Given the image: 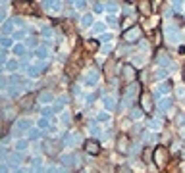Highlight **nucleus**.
<instances>
[{
    "mask_svg": "<svg viewBox=\"0 0 185 173\" xmlns=\"http://www.w3.org/2000/svg\"><path fill=\"white\" fill-rule=\"evenodd\" d=\"M141 12H143V14H148V2H143V4H141Z\"/></svg>",
    "mask_w": 185,
    "mask_h": 173,
    "instance_id": "a19ab883",
    "label": "nucleus"
},
{
    "mask_svg": "<svg viewBox=\"0 0 185 173\" xmlns=\"http://www.w3.org/2000/svg\"><path fill=\"white\" fill-rule=\"evenodd\" d=\"M0 86H2V89H6V86H8V79H6V77L0 79Z\"/></svg>",
    "mask_w": 185,
    "mask_h": 173,
    "instance_id": "a18cd8bd",
    "label": "nucleus"
},
{
    "mask_svg": "<svg viewBox=\"0 0 185 173\" xmlns=\"http://www.w3.org/2000/svg\"><path fill=\"white\" fill-rule=\"evenodd\" d=\"M91 133H92V135H95V137H98V133H100V131H98L97 127H91Z\"/></svg>",
    "mask_w": 185,
    "mask_h": 173,
    "instance_id": "3c124183",
    "label": "nucleus"
},
{
    "mask_svg": "<svg viewBox=\"0 0 185 173\" xmlns=\"http://www.w3.org/2000/svg\"><path fill=\"white\" fill-rule=\"evenodd\" d=\"M156 62H158V64H162V65H166V68H174V64H172V60L168 58V56H164V54H158Z\"/></svg>",
    "mask_w": 185,
    "mask_h": 173,
    "instance_id": "dca6fc26",
    "label": "nucleus"
},
{
    "mask_svg": "<svg viewBox=\"0 0 185 173\" xmlns=\"http://www.w3.org/2000/svg\"><path fill=\"white\" fill-rule=\"evenodd\" d=\"M85 148H87L89 154H98V152H100V146H98L97 141H87L85 142Z\"/></svg>",
    "mask_w": 185,
    "mask_h": 173,
    "instance_id": "423d86ee",
    "label": "nucleus"
},
{
    "mask_svg": "<svg viewBox=\"0 0 185 173\" xmlns=\"http://www.w3.org/2000/svg\"><path fill=\"white\" fill-rule=\"evenodd\" d=\"M148 141H150V142H156V141H158V135H150V137H148Z\"/></svg>",
    "mask_w": 185,
    "mask_h": 173,
    "instance_id": "603ef678",
    "label": "nucleus"
},
{
    "mask_svg": "<svg viewBox=\"0 0 185 173\" xmlns=\"http://www.w3.org/2000/svg\"><path fill=\"white\" fill-rule=\"evenodd\" d=\"M62 121H64V123H69V117H68V114H64V117H62Z\"/></svg>",
    "mask_w": 185,
    "mask_h": 173,
    "instance_id": "5fc2aeb1",
    "label": "nucleus"
},
{
    "mask_svg": "<svg viewBox=\"0 0 185 173\" xmlns=\"http://www.w3.org/2000/svg\"><path fill=\"white\" fill-rule=\"evenodd\" d=\"M27 129H31V119H19L14 123V133H23Z\"/></svg>",
    "mask_w": 185,
    "mask_h": 173,
    "instance_id": "39448f33",
    "label": "nucleus"
},
{
    "mask_svg": "<svg viewBox=\"0 0 185 173\" xmlns=\"http://www.w3.org/2000/svg\"><path fill=\"white\" fill-rule=\"evenodd\" d=\"M116 6H118V4H114V2H106V4H104V8H106L108 12H116V10H118Z\"/></svg>",
    "mask_w": 185,
    "mask_h": 173,
    "instance_id": "2f4dec72",
    "label": "nucleus"
},
{
    "mask_svg": "<svg viewBox=\"0 0 185 173\" xmlns=\"http://www.w3.org/2000/svg\"><path fill=\"white\" fill-rule=\"evenodd\" d=\"M6 60H8V50H2L0 52V62L4 64V68H6Z\"/></svg>",
    "mask_w": 185,
    "mask_h": 173,
    "instance_id": "473e14b6",
    "label": "nucleus"
},
{
    "mask_svg": "<svg viewBox=\"0 0 185 173\" xmlns=\"http://www.w3.org/2000/svg\"><path fill=\"white\" fill-rule=\"evenodd\" d=\"M35 54H37L39 58L46 60L48 56H50V50H48V46H41V48H37V52H35Z\"/></svg>",
    "mask_w": 185,
    "mask_h": 173,
    "instance_id": "f3484780",
    "label": "nucleus"
},
{
    "mask_svg": "<svg viewBox=\"0 0 185 173\" xmlns=\"http://www.w3.org/2000/svg\"><path fill=\"white\" fill-rule=\"evenodd\" d=\"M62 142H64V146H73V144H75V137L71 135V133H64Z\"/></svg>",
    "mask_w": 185,
    "mask_h": 173,
    "instance_id": "4468645a",
    "label": "nucleus"
},
{
    "mask_svg": "<svg viewBox=\"0 0 185 173\" xmlns=\"http://www.w3.org/2000/svg\"><path fill=\"white\" fill-rule=\"evenodd\" d=\"M108 25H112V27H116V25H118V21H116V18H108Z\"/></svg>",
    "mask_w": 185,
    "mask_h": 173,
    "instance_id": "c03bdc74",
    "label": "nucleus"
},
{
    "mask_svg": "<svg viewBox=\"0 0 185 173\" xmlns=\"http://www.w3.org/2000/svg\"><path fill=\"white\" fill-rule=\"evenodd\" d=\"M141 104H143V112H150V110H153V104H150V94H143Z\"/></svg>",
    "mask_w": 185,
    "mask_h": 173,
    "instance_id": "9d476101",
    "label": "nucleus"
},
{
    "mask_svg": "<svg viewBox=\"0 0 185 173\" xmlns=\"http://www.w3.org/2000/svg\"><path fill=\"white\" fill-rule=\"evenodd\" d=\"M97 81H98V69L91 68L87 73H85V85L92 86V85H97Z\"/></svg>",
    "mask_w": 185,
    "mask_h": 173,
    "instance_id": "20e7f679",
    "label": "nucleus"
},
{
    "mask_svg": "<svg viewBox=\"0 0 185 173\" xmlns=\"http://www.w3.org/2000/svg\"><path fill=\"white\" fill-rule=\"evenodd\" d=\"M129 117H131V119H141V117H143V110H141V108H137V106H135V108H131Z\"/></svg>",
    "mask_w": 185,
    "mask_h": 173,
    "instance_id": "aec40b11",
    "label": "nucleus"
},
{
    "mask_svg": "<svg viewBox=\"0 0 185 173\" xmlns=\"http://www.w3.org/2000/svg\"><path fill=\"white\" fill-rule=\"evenodd\" d=\"M176 96L179 98V100H183V98H185V85H177L176 86Z\"/></svg>",
    "mask_w": 185,
    "mask_h": 173,
    "instance_id": "393cba45",
    "label": "nucleus"
},
{
    "mask_svg": "<svg viewBox=\"0 0 185 173\" xmlns=\"http://www.w3.org/2000/svg\"><path fill=\"white\" fill-rule=\"evenodd\" d=\"M23 35H25V31H18V33H14V39H21Z\"/></svg>",
    "mask_w": 185,
    "mask_h": 173,
    "instance_id": "09e8293b",
    "label": "nucleus"
},
{
    "mask_svg": "<svg viewBox=\"0 0 185 173\" xmlns=\"http://www.w3.org/2000/svg\"><path fill=\"white\" fill-rule=\"evenodd\" d=\"M124 69H125V71L121 73V75H124V79H125V81H133V79H135V75H137V71H135V69L131 68V65H125Z\"/></svg>",
    "mask_w": 185,
    "mask_h": 173,
    "instance_id": "0eeeda50",
    "label": "nucleus"
},
{
    "mask_svg": "<svg viewBox=\"0 0 185 173\" xmlns=\"http://www.w3.org/2000/svg\"><path fill=\"white\" fill-rule=\"evenodd\" d=\"M52 112H54V110H50V108H44V110H42V117H46V119H48V117L52 115Z\"/></svg>",
    "mask_w": 185,
    "mask_h": 173,
    "instance_id": "f704fd0d",
    "label": "nucleus"
},
{
    "mask_svg": "<svg viewBox=\"0 0 185 173\" xmlns=\"http://www.w3.org/2000/svg\"><path fill=\"white\" fill-rule=\"evenodd\" d=\"M14 173H25V169H18V171H14Z\"/></svg>",
    "mask_w": 185,
    "mask_h": 173,
    "instance_id": "6e6d98bb",
    "label": "nucleus"
},
{
    "mask_svg": "<svg viewBox=\"0 0 185 173\" xmlns=\"http://www.w3.org/2000/svg\"><path fill=\"white\" fill-rule=\"evenodd\" d=\"M0 173H8V164L6 162H2V165H0Z\"/></svg>",
    "mask_w": 185,
    "mask_h": 173,
    "instance_id": "37998d69",
    "label": "nucleus"
},
{
    "mask_svg": "<svg viewBox=\"0 0 185 173\" xmlns=\"http://www.w3.org/2000/svg\"><path fill=\"white\" fill-rule=\"evenodd\" d=\"M52 98H54V96H52L50 91H42L41 94H39V102H41V104H50Z\"/></svg>",
    "mask_w": 185,
    "mask_h": 173,
    "instance_id": "1a4fd4ad",
    "label": "nucleus"
},
{
    "mask_svg": "<svg viewBox=\"0 0 185 173\" xmlns=\"http://www.w3.org/2000/svg\"><path fill=\"white\" fill-rule=\"evenodd\" d=\"M148 127H153V129H160V127H162L160 119H150V121H148Z\"/></svg>",
    "mask_w": 185,
    "mask_h": 173,
    "instance_id": "cd10ccee",
    "label": "nucleus"
},
{
    "mask_svg": "<svg viewBox=\"0 0 185 173\" xmlns=\"http://www.w3.org/2000/svg\"><path fill=\"white\" fill-rule=\"evenodd\" d=\"M172 6H174V10H181V6H183V4H181V2H174Z\"/></svg>",
    "mask_w": 185,
    "mask_h": 173,
    "instance_id": "8fccbe9b",
    "label": "nucleus"
},
{
    "mask_svg": "<svg viewBox=\"0 0 185 173\" xmlns=\"http://www.w3.org/2000/svg\"><path fill=\"white\" fill-rule=\"evenodd\" d=\"M143 37V31H141V27H131V29H127V31L124 33V41H127V42H135V41H139Z\"/></svg>",
    "mask_w": 185,
    "mask_h": 173,
    "instance_id": "f03ea898",
    "label": "nucleus"
},
{
    "mask_svg": "<svg viewBox=\"0 0 185 173\" xmlns=\"http://www.w3.org/2000/svg\"><path fill=\"white\" fill-rule=\"evenodd\" d=\"M29 146V141H25V139H21V141H18L16 142V150H19V152H23L25 148Z\"/></svg>",
    "mask_w": 185,
    "mask_h": 173,
    "instance_id": "b1692460",
    "label": "nucleus"
},
{
    "mask_svg": "<svg viewBox=\"0 0 185 173\" xmlns=\"http://www.w3.org/2000/svg\"><path fill=\"white\" fill-rule=\"evenodd\" d=\"M19 162H21V156H19V154H12L10 158H6V164H8V165H12V167H16V165H18Z\"/></svg>",
    "mask_w": 185,
    "mask_h": 173,
    "instance_id": "2eb2a0df",
    "label": "nucleus"
},
{
    "mask_svg": "<svg viewBox=\"0 0 185 173\" xmlns=\"http://www.w3.org/2000/svg\"><path fill=\"white\" fill-rule=\"evenodd\" d=\"M27 137L31 139V141H35V139H39V137H41V131H39V129H29Z\"/></svg>",
    "mask_w": 185,
    "mask_h": 173,
    "instance_id": "bb28decb",
    "label": "nucleus"
},
{
    "mask_svg": "<svg viewBox=\"0 0 185 173\" xmlns=\"http://www.w3.org/2000/svg\"><path fill=\"white\" fill-rule=\"evenodd\" d=\"M33 167H41V158H35V160H33Z\"/></svg>",
    "mask_w": 185,
    "mask_h": 173,
    "instance_id": "de8ad7c7",
    "label": "nucleus"
},
{
    "mask_svg": "<svg viewBox=\"0 0 185 173\" xmlns=\"http://www.w3.org/2000/svg\"><path fill=\"white\" fill-rule=\"evenodd\" d=\"M14 54L16 56H25V46L23 44H14Z\"/></svg>",
    "mask_w": 185,
    "mask_h": 173,
    "instance_id": "a878e982",
    "label": "nucleus"
},
{
    "mask_svg": "<svg viewBox=\"0 0 185 173\" xmlns=\"http://www.w3.org/2000/svg\"><path fill=\"white\" fill-rule=\"evenodd\" d=\"M18 68H19L18 62H10V64H6V69H8V71H16Z\"/></svg>",
    "mask_w": 185,
    "mask_h": 173,
    "instance_id": "c756f323",
    "label": "nucleus"
},
{
    "mask_svg": "<svg viewBox=\"0 0 185 173\" xmlns=\"http://www.w3.org/2000/svg\"><path fill=\"white\" fill-rule=\"evenodd\" d=\"M14 27H16V25H14V21L10 19V21H6L4 25H2V33H4V35H8V33H12V31H14Z\"/></svg>",
    "mask_w": 185,
    "mask_h": 173,
    "instance_id": "412c9836",
    "label": "nucleus"
},
{
    "mask_svg": "<svg viewBox=\"0 0 185 173\" xmlns=\"http://www.w3.org/2000/svg\"><path fill=\"white\" fill-rule=\"evenodd\" d=\"M2 46H4V50L8 46H12V39H10V37H2Z\"/></svg>",
    "mask_w": 185,
    "mask_h": 173,
    "instance_id": "7c9ffc66",
    "label": "nucleus"
},
{
    "mask_svg": "<svg viewBox=\"0 0 185 173\" xmlns=\"http://www.w3.org/2000/svg\"><path fill=\"white\" fill-rule=\"evenodd\" d=\"M118 150H120V152H127V150H129V142H127V139H125V137L118 139Z\"/></svg>",
    "mask_w": 185,
    "mask_h": 173,
    "instance_id": "9b49d317",
    "label": "nucleus"
},
{
    "mask_svg": "<svg viewBox=\"0 0 185 173\" xmlns=\"http://www.w3.org/2000/svg\"><path fill=\"white\" fill-rule=\"evenodd\" d=\"M92 31H95V33H100V31H104V23H97V25L92 27Z\"/></svg>",
    "mask_w": 185,
    "mask_h": 173,
    "instance_id": "c9c22d12",
    "label": "nucleus"
},
{
    "mask_svg": "<svg viewBox=\"0 0 185 173\" xmlns=\"http://www.w3.org/2000/svg\"><path fill=\"white\" fill-rule=\"evenodd\" d=\"M19 94V86H12L10 89V96H18Z\"/></svg>",
    "mask_w": 185,
    "mask_h": 173,
    "instance_id": "4c0bfd02",
    "label": "nucleus"
},
{
    "mask_svg": "<svg viewBox=\"0 0 185 173\" xmlns=\"http://www.w3.org/2000/svg\"><path fill=\"white\" fill-rule=\"evenodd\" d=\"M25 73H27L29 77H37V75H39L41 71H39V68H37V65H29V68L25 69Z\"/></svg>",
    "mask_w": 185,
    "mask_h": 173,
    "instance_id": "5701e85b",
    "label": "nucleus"
},
{
    "mask_svg": "<svg viewBox=\"0 0 185 173\" xmlns=\"http://www.w3.org/2000/svg\"><path fill=\"white\" fill-rule=\"evenodd\" d=\"M31 173H33V171H31Z\"/></svg>",
    "mask_w": 185,
    "mask_h": 173,
    "instance_id": "4d7b16f0",
    "label": "nucleus"
},
{
    "mask_svg": "<svg viewBox=\"0 0 185 173\" xmlns=\"http://www.w3.org/2000/svg\"><path fill=\"white\" fill-rule=\"evenodd\" d=\"M60 162H62V165H71V164L75 165V156L64 154V156H62V158H60Z\"/></svg>",
    "mask_w": 185,
    "mask_h": 173,
    "instance_id": "a211bd4d",
    "label": "nucleus"
},
{
    "mask_svg": "<svg viewBox=\"0 0 185 173\" xmlns=\"http://www.w3.org/2000/svg\"><path fill=\"white\" fill-rule=\"evenodd\" d=\"M37 44V39H35V37H29L27 39V46H35Z\"/></svg>",
    "mask_w": 185,
    "mask_h": 173,
    "instance_id": "ea45409f",
    "label": "nucleus"
},
{
    "mask_svg": "<svg viewBox=\"0 0 185 173\" xmlns=\"http://www.w3.org/2000/svg\"><path fill=\"white\" fill-rule=\"evenodd\" d=\"M87 46H89V48H91V50H95V48H97V42H89Z\"/></svg>",
    "mask_w": 185,
    "mask_h": 173,
    "instance_id": "864d4df0",
    "label": "nucleus"
},
{
    "mask_svg": "<svg viewBox=\"0 0 185 173\" xmlns=\"http://www.w3.org/2000/svg\"><path fill=\"white\" fill-rule=\"evenodd\" d=\"M81 25H83V27H91V25H92V15L91 14H85L83 18H81Z\"/></svg>",
    "mask_w": 185,
    "mask_h": 173,
    "instance_id": "4be33fe9",
    "label": "nucleus"
},
{
    "mask_svg": "<svg viewBox=\"0 0 185 173\" xmlns=\"http://www.w3.org/2000/svg\"><path fill=\"white\" fill-rule=\"evenodd\" d=\"M139 91H141V83H131V85L125 86V91H124V104H131V102L135 100L139 96Z\"/></svg>",
    "mask_w": 185,
    "mask_h": 173,
    "instance_id": "f257e3e1",
    "label": "nucleus"
},
{
    "mask_svg": "<svg viewBox=\"0 0 185 173\" xmlns=\"http://www.w3.org/2000/svg\"><path fill=\"white\" fill-rule=\"evenodd\" d=\"M102 102H104V108H106V110H110V112L116 108L114 98H112V96H104V98H102Z\"/></svg>",
    "mask_w": 185,
    "mask_h": 173,
    "instance_id": "6ab92c4d",
    "label": "nucleus"
},
{
    "mask_svg": "<svg viewBox=\"0 0 185 173\" xmlns=\"http://www.w3.org/2000/svg\"><path fill=\"white\" fill-rule=\"evenodd\" d=\"M164 33H166L168 41H170L172 44H176V42H179L181 35H179V31H177V29L174 27V25H166V29H164Z\"/></svg>",
    "mask_w": 185,
    "mask_h": 173,
    "instance_id": "7ed1b4c3",
    "label": "nucleus"
},
{
    "mask_svg": "<svg viewBox=\"0 0 185 173\" xmlns=\"http://www.w3.org/2000/svg\"><path fill=\"white\" fill-rule=\"evenodd\" d=\"M154 156H156V160H158L160 165L166 164V162H164V160H166V150H164V148H156V150H154Z\"/></svg>",
    "mask_w": 185,
    "mask_h": 173,
    "instance_id": "f8f14e48",
    "label": "nucleus"
},
{
    "mask_svg": "<svg viewBox=\"0 0 185 173\" xmlns=\"http://www.w3.org/2000/svg\"><path fill=\"white\" fill-rule=\"evenodd\" d=\"M92 8H95V12H102V10H104V4H100V2H95V4H92Z\"/></svg>",
    "mask_w": 185,
    "mask_h": 173,
    "instance_id": "e433bc0d",
    "label": "nucleus"
},
{
    "mask_svg": "<svg viewBox=\"0 0 185 173\" xmlns=\"http://www.w3.org/2000/svg\"><path fill=\"white\" fill-rule=\"evenodd\" d=\"M39 127H41V129L48 127V119H46V117H42V119H41V121H39Z\"/></svg>",
    "mask_w": 185,
    "mask_h": 173,
    "instance_id": "58836bf2",
    "label": "nucleus"
},
{
    "mask_svg": "<svg viewBox=\"0 0 185 173\" xmlns=\"http://www.w3.org/2000/svg\"><path fill=\"white\" fill-rule=\"evenodd\" d=\"M112 41V35H102L100 37V42H110Z\"/></svg>",
    "mask_w": 185,
    "mask_h": 173,
    "instance_id": "79ce46f5",
    "label": "nucleus"
},
{
    "mask_svg": "<svg viewBox=\"0 0 185 173\" xmlns=\"http://www.w3.org/2000/svg\"><path fill=\"white\" fill-rule=\"evenodd\" d=\"M108 119H110V115H108L106 112H100V114H98V121H108Z\"/></svg>",
    "mask_w": 185,
    "mask_h": 173,
    "instance_id": "72a5a7b5",
    "label": "nucleus"
},
{
    "mask_svg": "<svg viewBox=\"0 0 185 173\" xmlns=\"http://www.w3.org/2000/svg\"><path fill=\"white\" fill-rule=\"evenodd\" d=\"M170 108H172V100L170 98H162V100L158 102V110H160V112H168Z\"/></svg>",
    "mask_w": 185,
    "mask_h": 173,
    "instance_id": "ddd939ff",
    "label": "nucleus"
},
{
    "mask_svg": "<svg viewBox=\"0 0 185 173\" xmlns=\"http://www.w3.org/2000/svg\"><path fill=\"white\" fill-rule=\"evenodd\" d=\"M168 71H156V79H164Z\"/></svg>",
    "mask_w": 185,
    "mask_h": 173,
    "instance_id": "49530a36",
    "label": "nucleus"
},
{
    "mask_svg": "<svg viewBox=\"0 0 185 173\" xmlns=\"http://www.w3.org/2000/svg\"><path fill=\"white\" fill-rule=\"evenodd\" d=\"M42 37H44L46 41H50V39H52V29L50 27H44V29H42Z\"/></svg>",
    "mask_w": 185,
    "mask_h": 173,
    "instance_id": "c85d7f7f",
    "label": "nucleus"
},
{
    "mask_svg": "<svg viewBox=\"0 0 185 173\" xmlns=\"http://www.w3.org/2000/svg\"><path fill=\"white\" fill-rule=\"evenodd\" d=\"M172 89V83H162V85H158V89L154 91V96H160V94H168Z\"/></svg>",
    "mask_w": 185,
    "mask_h": 173,
    "instance_id": "6e6552de",
    "label": "nucleus"
}]
</instances>
